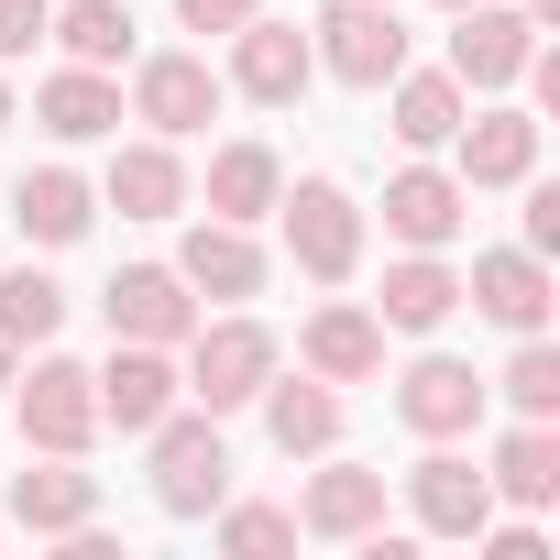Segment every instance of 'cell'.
<instances>
[{"mask_svg":"<svg viewBox=\"0 0 560 560\" xmlns=\"http://www.w3.org/2000/svg\"><path fill=\"white\" fill-rule=\"evenodd\" d=\"M462 110H472V89H462L451 67H396V78H385V121H396L407 154H440V143L462 132Z\"/></svg>","mask_w":560,"mask_h":560,"instance_id":"cell-22","label":"cell"},{"mask_svg":"<svg viewBox=\"0 0 560 560\" xmlns=\"http://www.w3.org/2000/svg\"><path fill=\"white\" fill-rule=\"evenodd\" d=\"M100 308H110V341H165V352L209 319V308L187 298V275H176V264H121L110 287H100Z\"/></svg>","mask_w":560,"mask_h":560,"instance_id":"cell-11","label":"cell"},{"mask_svg":"<svg viewBox=\"0 0 560 560\" xmlns=\"http://www.w3.org/2000/svg\"><path fill=\"white\" fill-rule=\"evenodd\" d=\"M0 132H12V78H0Z\"/></svg>","mask_w":560,"mask_h":560,"instance_id":"cell-36","label":"cell"},{"mask_svg":"<svg viewBox=\"0 0 560 560\" xmlns=\"http://www.w3.org/2000/svg\"><path fill=\"white\" fill-rule=\"evenodd\" d=\"M483 407H494V385H483L462 352H418V363L396 374V418H407L418 440H472Z\"/></svg>","mask_w":560,"mask_h":560,"instance_id":"cell-9","label":"cell"},{"mask_svg":"<svg viewBox=\"0 0 560 560\" xmlns=\"http://www.w3.org/2000/svg\"><path fill=\"white\" fill-rule=\"evenodd\" d=\"M494 396H505L516 418H560V352H549V330H527V341L505 352V374H494Z\"/></svg>","mask_w":560,"mask_h":560,"instance_id":"cell-30","label":"cell"},{"mask_svg":"<svg viewBox=\"0 0 560 560\" xmlns=\"http://www.w3.org/2000/svg\"><path fill=\"white\" fill-rule=\"evenodd\" d=\"M100 198H110L121 220H176V209H187L198 187H187V154H176L165 132H143V143H121V154H110Z\"/></svg>","mask_w":560,"mask_h":560,"instance_id":"cell-20","label":"cell"},{"mask_svg":"<svg viewBox=\"0 0 560 560\" xmlns=\"http://www.w3.org/2000/svg\"><path fill=\"white\" fill-rule=\"evenodd\" d=\"M220 516V549H242V560H264V549H298V505H209Z\"/></svg>","mask_w":560,"mask_h":560,"instance_id":"cell-31","label":"cell"},{"mask_svg":"<svg viewBox=\"0 0 560 560\" xmlns=\"http://www.w3.org/2000/svg\"><path fill=\"white\" fill-rule=\"evenodd\" d=\"M89 385H100V429H121V440H143L165 407H187V374H176L165 341H110V363Z\"/></svg>","mask_w":560,"mask_h":560,"instance_id":"cell-8","label":"cell"},{"mask_svg":"<svg viewBox=\"0 0 560 560\" xmlns=\"http://www.w3.org/2000/svg\"><path fill=\"white\" fill-rule=\"evenodd\" d=\"M308 56L341 78V89H385L407 67V23H396V0H330V12L308 23Z\"/></svg>","mask_w":560,"mask_h":560,"instance_id":"cell-5","label":"cell"},{"mask_svg":"<svg viewBox=\"0 0 560 560\" xmlns=\"http://www.w3.org/2000/svg\"><path fill=\"white\" fill-rule=\"evenodd\" d=\"M527 187V220H516V242L527 253H560V187H538V176H516Z\"/></svg>","mask_w":560,"mask_h":560,"instance_id":"cell-32","label":"cell"},{"mask_svg":"<svg viewBox=\"0 0 560 560\" xmlns=\"http://www.w3.org/2000/svg\"><path fill=\"white\" fill-rule=\"evenodd\" d=\"M462 220H472V187H462L451 165H407V176H385V231H396L407 253H451Z\"/></svg>","mask_w":560,"mask_h":560,"instance_id":"cell-17","label":"cell"},{"mask_svg":"<svg viewBox=\"0 0 560 560\" xmlns=\"http://www.w3.org/2000/svg\"><path fill=\"white\" fill-rule=\"evenodd\" d=\"M176 275H187V298L209 308H242V298H264V242L242 231V220H187V242H176Z\"/></svg>","mask_w":560,"mask_h":560,"instance_id":"cell-15","label":"cell"},{"mask_svg":"<svg viewBox=\"0 0 560 560\" xmlns=\"http://www.w3.org/2000/svg\"><path fill=\"white\" fill-rule=\"evenodd\" d=\"M132 12L121 0H67V12H45V45H67V67H121L132 56Z\"/></svg>","mask_w":560,"mask_h":560,"instance_id":"cell-28","label":"cell"},{"mask_svg":"<svg viewBox=\"0 0 560 560\" xmlns=\"http://www.w3.org/2000/svg\"><path fill=\"white\" fill-rule=\"evenodd\" d=\"M56 330H67V287H56L45 264H12V275H0V341H12V352H45Z\"/></svg>","mask_w":560,"mask_h":560,"instance_id":"cell-29","label":"cell"},{"mask_svg":"<svg viewBox=\"0 0 560 560\" xmlns=\"http://www.w3.org/2000/svg\"><path fill=\"white\" fill-rule=\"evenodd\" d=\"M462 308L472 319H494V330H549V308H560V287H549V253H527V242H494V253H472V275H462Z\"/></svg>","mask_w":560,"mask_h":560,"instance_id":"cell-7","label":"cell"},{"mask_svg":"<svg viewBox=\"0 0 560 560\" xmlns=\"http://www.w3.org/2000/svg\"><path fill=\"white\" fill-rule=\"evenodd\" d=\"M275 198H287V165H275V143L242 132V143L209 154V220H242V231H253V220H275Z\"/></svg>","mask_w":560,"mask_h":560,"instance_id":"cell-26","label":"cell"},{"mask_svg":"<svg viewBox=\"0 0 560 560\" xmlns=\"http://www.w3.org/2000/svg\"><path fill=\"white\" fill-rule=\"evenodd\" d=\"M12 418H23V451H78V462H89V440H100V385H89V363L34 352V374H12Z\"/></svg>","mask_w":560,"mask_h":560,"instance_id":"cell-4","label":"cell"},{"mask_svg":"<svg viewBox=\"0 0 560 560\" xmlns=\"http://www.w3.org/2000/svg\"><path fill=\"white\" fill-rule=\"evenodd\" d=\"M527 45H538V23H527V12H505V0H472V12H451V78H462L472 100L516 89Z\"/></svg>","mask_w":560,"mask_h":560,"instance_id":"cell-13","label":"cell"},{"mask_svg":"<svg viewBox=\"0 0 560 560\" xmlns=\"http://www.w3.org/2000/svg\"><path fill=\"white\" fill-rule=\"evenodd\" d=\"M34 121H45L56 143H100V132H121V78H110V67H56V78L34 89Z\"/></svg>","mask_w":560,"mask_h":560,"instance_id":"cell-25","label":"cell"},{"mask_svg":"<svg viewBox=\"0 0 560 560\" xmlns=\"http://www.w3.org/2000/svg\"><path fill=\"white\" fill-rule=\"evenodd\" d=\"M407 483V516H418V538H472L483 516H494V483L451 451V440H429V462H407L396 472Z\"/></svg>","mask_w":560,"mask_h":560,"instance_id":"cell-12","label":"cell"},{"mask_svg":"<svg viewBox=\"0 0 560 560\" xmlns=\"http://www.w3.org/2000/svg\"><path fill=\"white\" fill-rule=\"evenodd\" d=\"M253 12H264V0H176L187 34H231V23H253Z\"/></svg>","mask_w":560,"mask_h":560,"instance_id":"cell-34","label":"cell"},{"mask_svg":"<svg viewBox=\"0 0 560 560\" xmlns=\"http://www.w3.org/2000/svg\"><path fill=\"white\" fill-rule=\"evenodd\" d=\"M516 12H527V23H560V0H516Z\"/></svg>","mask_w":560,"mask_h":560,"instance_id":"cell-35","label":"cell"},{"mask_svg":"<svg viewBox=\"0 0 560 560\" xmlns=\"http://www.w3.org/2000/svg\"><path fill=\"white\" fill-rule=\"evenodd\" d=\"M451 176L462 187H516V176H538V110H505V100H483V110H462V132H451Z\"/></svg>","mask_w":560,"mask_h":560,"instance_id":"cell-16","label":"cell"},{"mask_svg":"<svg viewBox=\"0 0 560 560\" xmlns=\"http://www.w3.org/2000/svg\"><path fill=\"white\" fill-rule=\"evenodd\" d=\"M275 220H287V253H298L308 287H352V275H363V209H352V187L298 176L287 198H275Z\"/></svg>","mask_w":560,"mask_h":560,"instance_id":"cell-3","label":"cell"},{"mask_svg":"<svg viewBox=\"0 0 560 560\" xmlns=\"http://www.w3.org/2000/svg\"><path fill=\"white\" fill-rule=\"evenodd\" d=\"M143 440H154V505L165 516H209L231 494V440H220L209 407H165Z\"/></svg>","mask_w":560,"mask_h":560,"instance_id":"cell-2","label":"cell"},{"mask_svg":"<svg viewBox=\"0 0 560 560\" xmlns=\"http://www.w3.org/2000/svg\"><path fill=\"white\" fill-rule=\"evenodd\" d=\"M100 516V472H78V451H45L34 472H12V516L0 527H34V538H67Z\"/></svg>","mask_w":560,"mask_h":560,"instance_id":"cell-19","label":"cell"},{"mask_svg":"<svg viewBox=\"0 0 560 560\" xmlns=\"http://www.w3.org/2000/svg\"><path fill=\"white\" fill-rule=\"evenodd\" d=\"M298 374H319V385H374V374H385V319H374L363 298L308 308V330H298Z\"/></svg>","mask_w":560,"mask_h":560,"instance_id":"cell-14","label":"cell"},{"mask_svg":"<svg viewBox=\"0 0 560 560\" xmlns=\"http://www.w3.org/2000/svg\"><path fill=\"white\" fill-rule=\"evenodd\" d=\"M12 220H23L34 253H67V242L100 220V187H89L78 165H34V176H12Z\"/></svg>","mask_w":560,"mask_h":560,"instance_id":"cell-23","label":"cell"},{"mask_svg":"<svg viewBox=\"0 0 560 560\" xmlns=\"http://www.w3.org/2000/svg\"><path fill=\"white\" fill-rule=\"evenodd\" d=\"M45 45V0H0V67Z\"/></svg>","mask_w":560,"mask_h":560,"instance_id":"cell-33","label":"cell"},{"mask_svg":"<svg viewBox=\"0 0 560 560\" xmlns=\"http://www.w3.org/2000/svg\"><path fill=\"white\" fill-rule=\"evenodd\" d=\"M176 352H187V407H209V418L253 407V396H264V374L287 363V352H275V330H264V319H242V308H231V319H198Z\"/></svg>","mask_w":560,"mask_h":560,"instance_id":"cell-1","label":"cell"},{"mask_svg":"<svg viewBox=\"0 0 560 560\" xmlns=\"http://www.w3.org/2000/svg\"><path fill=\"white\" fill-rule=\"evenodd\" d=\"M220 100H231V89H220V67H209V56H143V67H132V121H143V132H165V143L209 132V121H220Z\"/></svg>","mask_w":560,"mask_h":560,"instance_id":"cell-10","label":"cell"},{"mask_svg":"<svg viewBox=\"0 0 560 560\" xmlns=\"http://www.w3.org/2000/svg\"><path fill=\"white\" fill-rule=\"evenodd\" d=\"M451 308H462V264H440V253L385 264V298H374V319H385V330H418V341H429Z\"/></svg>","mask_w":560,"mask_h":560,"instance_id":"cell-27","label":"cell"},{"mask_svg":"<svg viewBox=\"0 0 560 560\" xmlns=\"http://www.w3.org/2000/svg\"><path fill=\"white\" fill-rule=\"evenodd\" d=\"M319 78V56H308V34L298 23H275V12H253V23H231V67H220V89H242L253 110H298V89Z\"/></svg>","mask_w":560,"mask_h":560,"instance_id":"cell-6","label":"cell"},{"mask_svg":"<svg viewBox=\"0 0 560 560\" xmlns=\"http://www.w3.org/2000/svg\"><path fill=\"white\" fill-rule=\"evenodd\" d=\"M440 12H472V0H440Z\"/></svg>","mask_w":560,"mask_h":560,"instance_id":"cell-38","label":"cell"},{"mask_svg":"<svg viewBox=\"0 0 560 560\" xmlns=\"http://www.w3.org/2000/svg\"><path fill=\"white\" fill-rule=\"evenodd\" d=\"M0 396H12V341H0Z\"/></svg>","mask_w":560,"mask_h":560,"instance_id":"cell-37","label":"cell"},{"mask_svg":"<svg viewBox=\"0 0 560 560\" xmlns=\"http://www.w3.org/2000/svg\"><path fill=\"white\" fill-rule=\"evenodd\" d=\"M483 483H494V505H516V516L560 505V418H516V429L483 451Z\"/></svg>","mask_w":560,"mask_h":560,"instance_id":"cell-21","label":"cell"},{"mask_svg":"<svg viewBox=\"0 0 560 560\" xmlns=\"http://www.w3.org/2000/svg\"><path fill=\"white\" fill-rule=\"evenodd\" d=\"M330 462V451H319ZM363 527H385V472L374 462H330V472H308V494H298V538H363Z\"/></svg>","mask_w":560,"mask_h":560,"instance_id":"cell-24","label":"cell"},{"mask_svg":"<svg viewBox=\"0 0 560 560\" xmlns=\"http://www.w3.org/2000/svg\"><path fill=\"white\" fill-rule=\"evenodd\" d=\"M253 407H264V440L287 451V462H319V451H341V385H319V374H298V385H287V363H275Z\"/></svg>","mask_w":560,"mask_h":560,"instance_id":"cell-18","label":"cell"}]
</instances>
